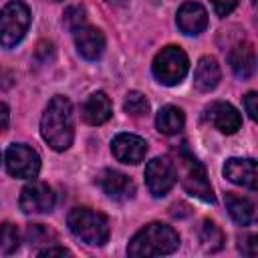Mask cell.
Masks as SVG:
<instances>
[{"mask_svg": "<svg viewBox=\"0 0 258 258\" xmlns=\"http://www.w3.org/2000/svg\"><path fill=\"white\" fill-rule=\"evenodd\" d=\"M40 135L54 151H64L73 145L75 139L73 105L67 97L56 95L48 101L40 117Z\"/></svg>", "mask_w": 258, "mask_h": 258, "instance_id": "6da1fadb", "label": "cell"}, {"mask_svg": "<svg viewBox=\"0 0 258 258\" xmlns=\"http://www.w3.org/2000/svg\"><path fill=\"white\" fill-rule=\"evenodd\" d=\"M179 246L177 232L161 222H151L143 226L127 246L129 256H163L175 252Z\"/></svg>", "mask_w": 258, "mask_h": 258, "instance_id": "7a4b0ae2", "label": "cell"}, {"mask_svg": "<svg viewBox=\"0 0 258 258\" xmlns=\"http://www.w3.org/2000/svg\"><path fill=\"white\" fill-rule=\"evenodd\" d=\"M69 230L89 246H103L109 240V222L91 208H73L67 216Z\"/></svg>", "mask_w": 258, "mask_h": 258, "instance_id": "3957f363", "label": "cell"}, {"mask_svg": "<svg viewBox=\"0 0 258 258\" xmlns=\"http://www.w3.org/2000/svg\"><path fill=\"white\" fill-rule=\"evenodd\" d=\"M173 165H175V175L181 179V185L185 187V191L189 196H194L202 202L214 204L216 198H214L206 167L187 149H181L177 153V161H173Z\"/></svg>", "mask_w": 258, "mask_h": 258, "instance_id": "277c9868", "label": "cell"}, {"mask_svg": "<svg viewBox=\"0 0 258 258\" xmlns=\"http://www.w3.org/2000/svg\"><path fill=\"white\" fill-rule=\"evenodd\" d=\"M151 71H153V77L161 85L173 87V85H179L185 79V75L189 71V58L183 52V48H179L175 44H169V46L161 48L155 54Z\"/></svg>", "mask_w": 258, "mask_h": 258, "instance_id": "5b68a950", "label": "cell"}, {"mask_svg": "<svg viewBox=\"0 0 258 258\" xmlns=\"http://www.w3.org/2000/svg\"><path fill=\"white\" fill-rule=\"evenodd\" d=\"M30 26V10L22 0H10L0 10V46H16Z\"/></svg>", "mask_w": 258, "mask_h": 258, "instance_id": "8992f818", "label": "cell"}, {"mask_svg": "<svg viewBox=\"0 0 258 258\" xmlns=\"http://www.w3.org/2000/svg\"><path fill=\"white\" fill-rule=\"evenodd\" d=\"M4 163H6L8 173L12 177H18V179H34L40 171L38 153L24 143H12L6 149Z\"/></svg>", "mask_w": 258, "mask_h": 258, "instance_id": "52a82bcc", "label": "cell"}, {"mask_svg": "<svg viewBox=\"0 0 258 258\" xmlns=\"http://www.w3.org/2000/svg\"><path fill=\"white\" fill-rule=\"evenodd\" d=\"M175 181H177L175 165L167 155L153 157L151 161H147V165H145V183H147V189L155 198H163L175 185Z\"/></svg>", "mask_w": 258, "mask_h": 258, "instance_id": "ba28073f", "label": "cell"}, {"mask_svg": "<svg viewBox=\"0 0 258 258\" xmlns=\"http://www.w3.org/2000/svg\"><path fill=\"white\" fill-rule=\"evenodd\" d=\"M54 191L48 183L44 181H30L22 187L20 198H18V206L24 214H46L54 208Z\"/></svg>", "mask_w": 258, "mask_h": 258, "instance_id": "9c48e42d", "label": "cell"}, {"mask_svg": "<svg viewBox=\"0 0 258 258\" xmlns=\"http://www.w3.org/2000/svg\"><path fill=\"white\" fill-rule=\"evenodd\" d=\"M111 151L117 161L135 165V163L143 161V157L147 153V141L133 133H119L111 141Z\"/></svg>", "mask_w": 258, "mask_h": 258, "instance_id": "30bf717a", "label": "cell"}, {"mask_svg": "<svg viewBox=\"0 0 258 258\" xmlns=\"http://www.w3.org/2000/svg\"><path fill=\"white\" fill-rule=\"evenodd\" d=\"M99 185L101 189L113 198V200H119V202H125V200H131L135 196V183L129 175L117 171V169H103L101 175H99Z\"/></svg>", "mask_w": 258, "mask_h": 258, "instance_id": "8fae6325", "label": "cell"}, {"mask_svg": "<svg viewBox=\"0 0 258 258\" xmlns=\"http://www.w3.org/2000/svg\"><path fill=\"white\" fill-rule=\"evenodd\" d=\"M175 22L183 34L196 36V34L204 32L208 26V12L200 2H183L177 10Z\"/></svg>", "mask_w": 258, "mask_h": 258, "instance_id": "7c38bea8", "label": "cell"}, {"mask_svg": "<svg viewBox=\"0 0 258 258\" xmlns=\"http://www.w3.org/2000/svg\"><path fill=\"white\" fill-rule=\"evenodd\" d=\"M73 34H75V46L83 58H87V60L101 58V54L105 50V36L99 28L85 24V26L77 28Z\"/></svg>", "mask_w": 258, "mask_h": 258, "instance_id": "4fadbf2b", "label": "cell"}, {"mask_svg": "<svg viewBox=\"0 0 258 258\" xmlns=\"http://www.w3.org/2000/svg\"><path fill=\"white\" fill-rule=\"evenodd\" d=\"M206 113H208V121L218 131H222L226 135H232V133H236L242 127V115L230 103H222V101L212 103Z\"/></svg>", "mask_w": 258, "mask_h": 258, "instance_id": "5bb4252c", "label": "cell"}, {"mask_svg": "<svg viewBox=\"0 0 258 258\" xmlns=\"http://www.w3.org/2000/svg\"><path fill=\"white\" fill-rule=\"evenodd\" d=\"M111 115H113V105H111V99L107 97V93H103V91L91 93L81 107V117L89 125H103L111 119Z\"/></svg>", "mask_w": 258, "mask_h": 258, "instance_id": "9a60e30c", "label": "cell"}, {"mask_svg": "<svg viewBox=\"0 0 258 258\" xmlns=\"http://www.w3.org/2000/svg\"><path fill=\"white\" fill-rule=\"evenodd\" d=\"M224 175L236 185L248 187L252 191L256 189V161L252 157H246V159L232 157V159H228L226 165H224Z\"/></svg>", "mask_w": 258, "mask_h": 258, "instance_id": "2e32d148", "label": "cell"}, {"mask_svg": "<svg viewBox=\"0 0 258 258\" xmlns=\"http://www.w3.org/2000/svg\"><path fill=\"white\" fill-rule=\"evenodd\" d=\"M228 62H230L232 73L238 79H250L254 75V71H256V52H254V46L250 42L236 44L230 50V54H228Z\"/></svg>", "mask_w": 258, "mask_h": 258, "instance_id": "e0dca14e", "label": "cell"}, {"mask_svg": "<svg viewBox=\"0 0 258 258\" xmlns=\"http://www.w3.org/2000/svg\"><path fill=\"white\" fill-rule=\"evenodd\" d=\"M220 75H222V73H220L218 60H216L214 56L206 54V56H202V58L198 60V64H196V71H194V85H196L198 91L208 93V91H212V89L218 87Z\"/></svg>", "mask_w": 258, "mask_h": 258, "instance_id": "ac0fdd59", "label": "cell"}, {"mask_svg": "<svg viewBox=\"0 0 258 258\" xmlns=\"http://www.w3.org/2000/svg\"><path fill=\"white\" fill-rule=\"evenodd\" d=\"M183 123H185V117H183V111L175 105H165L159 109L157 117H155V127L159 133L163 135H175L183 129Z\"/></svg>", "mask_w": 258, "mask_h": 258, "instance_id": "d6986e66", "label": "cell"}, {"mask_svg": "<svg viewBox=\"0 0 258 258\" xmlns=\"http://www.w3.org/2000/svg\"><path fill=\"white\" fill-rule=\"evenodd\" d=\"M226 208H228L230 218L238 226H250L254 222V204L248 198L236 196V194H226Z\"/></svg>", "mask_w": 258, "mask_h": 258, "instance_id": "ffe728a7", "label": "cell"}, {"mask_svg": "<svg viewBox=\"0 0 258 258\" xmlns=\"http://www.w3.org/2000/svg\"><path fill=\"white\" fill-rule=\"evenodd\" d=\"M200 240L208 252H218L224 246V232L212 220H204L200 226Z\"/></svg>", "mask_w": 258, "mask_h": 258, "instance_id": "44dd1931", "label": "cell"}, {"mask_svg": "<svg viewBox=\"0 0 258 258\" xmlns=\"http://www.w3.org/2000/svg\"><path fill=\"white\" fill-rule=\"evenodd\" d=\"M20 244V234L14 224L10 222H0V252L2 254H12Z\"/></svg>", "mask_w": 258, "mask_h": 258, "instance_id": "7402d4cb", "label": "cell"}, {"mask_svg": "<svg viewBox=\"0 0 258 258\" xmlns=\"http://www.w3.org/2000/svg\"><path fill=\"white\" fill-rule=\"evenodd\" d=\"M123 109H125V113L133 115V117H141V115H145L149 111V101L139 91H131V93H127Z\"/></svg>", "mask_w": 258, "mask_h": 258, "instance_id": "603a6c76", "label": "cell"}, {"mask_svg": "<svg viewBox=\"0 0 258 258\" xmlns=\"http://www.w3.org/2000/svg\"><path fill=\"white\" fill-rule=\"evenodd\" d=\"M26 238L30 244H38V242H54L56 240V234L52 230H48L46 226L42 224H30L26 228Z\"/></svg>", "mask_w": 258, "mask_h": 258, "instance_id": "cb8c5ba5", "label": "cell"}, {"mask_svg": "<svg viewBox=\"0 0 258 258\" xmlns=\"http://www.w3.org/2000/svg\"><path fill=\"white\" fill-rule=\"evenodd\" d=\"M62 22H64V26H67L71 32H75V30L81 28V26H85V8H83V6H69V8L64 10Z\"/></svg>", "mask_w": 258, "mask_h": 258, "instance_id": "d4e9b609", "label": "cell"}, {"mask_svg": "<svg viewBox=\"0 0 258 258\" xmlns=\"http://www.w3.org/2000/svg\"><path fill=\"white\" fill-rule=\"evenodd\" d=\"M238 2L240 0H212V6H214V10H216V14L218 16H228L236 6H238Z\"/></svg>", "mask_w": 258, "mask_h": 258, "instance_id": "484cf974", "label": "cell"}, {"mask_svg": "<svg viewBox=\"0 0 258 258\" xmlns=\"http://www.w3.org/2000/svg\"><path fill=\"white\" fill-rule=\"evenodd\" d=\"M256 101H258V95H256L254 91H250V93L244 97V109H246V113H248L250 119H256V113H258Z\"/></svg>", "mask_w": 258, "mask_h": 258, "instance_id": "4316f807", "label": "cell"}, {"mask_svg": "<svg viewBox=\"0 0 258 258\" xmlns=\"http://www.w3.org/2000/svg\"><path fill=\"white\" fill-rule=\"evenodd\" d=\"M256 240H258L256 236H248V238L240 244V252L246 254V256H256V252H258V242H256Z\"/></svg>", "mask_w": 258, "mask_h": 258, "instance_id": "83f0119b", "label": "cell"}, {"mask_svg": "<svg viewBox=\"0 0 258 258\" xmlns=\"http://www.w3.org/2000/svg\"><path fill=\"white\" fill-rule=\"evenodd\" d=\"M38 256H54V254H58V256H64V254H71L67 248H62V246H46V248H42V250H38L36 252Z\"/></svg>", "mask_w": 258, "mask_h": 258, "instance_id": "f1b7e54d", "label": "cell"}, {"mask_svg": "<svg viewBox=\"0 0 258 258\" xmlns=\"http://www.w3.org/2000/svg\"><path fill=\"white\" fill-rule=\"evenodd\" d=\"M10 123V109L6 103H0V131H6Z\"/></svg>", "mask_w": 258, "mask_h": 258, "instance_id": "f546056e", "label": "cell"}, {"mask_svg": "<svg viewBox=\"0 0 258 258\" xmlns=\"http://www.w3.org/2000/svg\"><path fill=\"white\" fill-rule=\"evenodd\" d=\"M46 2H60V0H46Z\"/></svg>", "mask_w": 258, "mask_h": 258, "instance_id": "4dcf8cb0", "label": "cell"}]
</instances>
